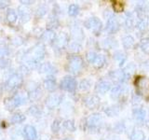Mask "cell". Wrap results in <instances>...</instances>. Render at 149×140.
<instances>
[{"label": "cell", "instance_id": "obj_1", "mask_svg": "<svg viewBox=\"0 0 149 140\" xmlns=\"http://www.w3.org/2000/svg\"><path fill=\"white\" fill-rule=\"evenodd\" d=\"M84 66V62L82 58L78 55H72L68 58V63L66 65V69L69 73L73 75L80 74Z\"/></svg>", "mask_w": 149, "mask_h": 140}, {"label": "cell", "instance_id": "obj_2", "mask_svg": "<svg viewBox=\"0 0 149 140\" xmlns=\"http://www.w3.org/2000/svg\"><path fill=\"white\" fill-rule=\"evenodd\" d=\"M102 123H104V119H102L101 114L99 113L91 114L86 119V128L90 132L97 131L98 129L101 128Z\"/></svg>", "mask_w": 149, "mask_h": 140}, {"label": "cell", "instance_id": "obj_3", "mask_svg": "<svg viewBox=\"0 0 149 140\" xmlns=\"http://www.w3.org/2000/svg\"><path fill=\"white\" fill-rule=\"evenodd\" d=\"M84 26L87 29L91 31L93 34L100 35V33L102 29V22L99 18L97 17H90L84 22Z\"/></svg>", "mask_w": 149, "mask_h": 140}, {"label": "cell", "instance_id": "obj_4", "mask_svg": "<svg viewBox=\"0 0 149 140\" xmlns=\"http://www.w3.org/2000/svg\"><path fill=\"white\" fill-rule=\"evenodd\" d=\"M136 87V94L148 97L149 96V79L146 78H138L135 81Z\"/></svg>", "mask_w": 149, "mask_h": 140}, {"label": "cell", "instance_id": "obj_5", "mask_svg": "<svg viewBox=\"0 0 149 140\" xmlns=\"http://www.w3.org/2000/svg\"><path fill=\"white\" fill-rule=\"evenodd\" d=\"M77 86V83L76 78L72 76H65L63 77V78L61 80L60 82V88L62 90L65 91V92H73L76 91Z\"/></svg>", "mask_w": 149, "mask_h": 140}, {"label": "cell", "instance_id": "obj_6", "mask_svg": "<svg viewBox=\"0 0 149 140\" xmlns=\"http://www.w3.org/2000/svg\"><path fill=\"white\" fill-rule=\"evenodd\" d=\"M22 104H24V99L19 95L5 98V100H4V106L6 107V109L8 111L14 110L16 107L20 106Z\"/></svg>", "mask_w": 149, "mask_h": 140}, {"label": "cell", "instance_id": "obj_7", "mask_svg": "<svg viewBox=\"0 0 149 140\" xmlns=\"http://www.w3.org/2000/svg\"><path fill=\"white\" fill-rule=\"evenodd\" d=\"M29 56H31V57L27 61H33V62H36L38 64L45 56L44 46L39 44V45L34 47V48H32L29 51Z\"/></svg>", "mask_w": 149, "mask_h": 140}, {"label": "cell", "instance_id": "obj_8", "mask_svg": "<svg viewBox=\"0 0 149 140\" xmlns=\"http://www.w3.org/2000/svg\"><path fill=\"white\" fill-rule=\"evenodd\" d=\"M22 82H23V78L21 74H13L7 80L6 87L8 90L11 91L20 87L22 84Z\"/></svg>", "mask_w": 149, "mask_h": 140}, {"label": "cell", "instance_id": "obj_9", "mask_svg": "<svg viewBox=\"0 0 149 140\" xmlns=\"http://www.w3.org/2000/svg\"><path fill=\"white\" fill-rule=\"evenodd\" d=\"M120 27V23L118 22V19L116 16H114L113 14L107 18V22H106V27L105 29L106 31L109 33V34H115L118 30Z\"/></svg>", "mask_w": 149, "mask_h": 140}, {"label": "cell", "instance_id": "obj_10", "mask_svg": "<svg viewBox=\"0 0 149 140\" xmlns=\"http://www.w3.org/2000/svg\"><path fill=\"white\" fill-rule=\"evenodd\" d=\"M128 92V89L123 84H118V85L114 86L111 89V98L112 99L118 100L120 99L121 97H123Z\"/></svg>", "mask_w": 149, "mask_h": 140}, {"label": "cell", "instance_id": "obj_11", "mask_svg": "<svg viewBox=\"0 0 149 140\" xmlns=\"http://www.w3.org/2000/svg\"><path fill=\"white\" fill-rule=\"evenodd\" d=\"M111 89H112V83L109 80H107V79H101L95 85V91L101 93V94H104L105 92L110 91Z\"/></svg>", "mask_w": 149, "mask_h": 140}, {"label": "cell", "instance_id": "obj_12", "mask_svg": "<svg viewBox=\"0 0 149 140\" xmlns=\"http://www.w3.org/2000/svg\"><path fill=\"white\" fill-rule=\"evenodd\" d=\"M62 102V96L60 94H56V93H52L49 94L48 97L46 98L45 104L49 108H54V107L58 106L60 105V103Z\"/></svg>", "mask_w": 149, "mask_h": 140}, {"label": "cell", "instance_id": "obj_13", "mask_svg": "<svg viewBox=\"0 0 149 140\" xmlns=\"http://www.w3.org/2000/svg\"><path fill=\"white\" fill-rule=\"evenodd\" d=\"M83 102L87 107H88L90 109H94L99 106L100 104V99L99 97H97L96 95H88L83 99Z\"/></svg>", "mask_w": 149, "mask_h": 140}, {"label": "cell", "instance_id": "obj_14", "mask_svg": "<svg viewBox=\"0 0 149 140\" xmlns=\"http://www.w3.org/2000/svg\"><path fill=\"white\" fill-rule=\"evenodd\" d=\"M109 77L113 79V80L116 83H123L126 79H127V77L124 73L123 70H113L109 73Z\"/></svg>", "mask_w": 149, "mask_h": 140}, {"label": "cell", "instance_id": "obj_15", "mask_svg": "<svg viewBox=\"0 0 149 140\" xmlns=\"http://www.w3.org/2000/svg\"><path fill=\"white\" fill-rule=\"evenodd\" d=\"M53 43L57 49H63L68 43V36L65 33H61L59 36H56Z\"/></svg>", "mask_w": 149, "mask_h": 140}, {"label": "cell", "instance_id": "obj_16", "mask_svg": "<svg viewBox=\"0 0 149 140\" xmlns=\"http://www.w3.org/2000/svg\"><path fill=\"white\" fill-rule=\"evenodd\" d=\"M23 134H24L26 140H36L37 138L36 130L32 125H26L23 128Z\"/></svg>", "mask_w": 149, "mask_h": 140}, {"label": "cell", "instance_id": "obj_17", "mask_svg": "<svg viewBox=\"0 0 149 140\" xmlns=\"http://www.w3.org/2000/svg\"><path fill=\"white\" fill-rule=\"evenodd\" d=\"M39 72L43 74L52 75L54 73H57V68H56L52 64L50 63H45L40 64L39 66Z\"/></svg>", "mask_w": 149, "mask_h": 140}, {"label": "cell", "instance_id": "obj_18", "mask_svg": "<svg viewBox=\"0 0 149 140\" xmlns=\"http://www.w3.org/2000/svg\"><path fill=\"white\" fill-rule=\"evenodd\" d=\"M44 87L46 90H48L49 92H54L57 89V82L54 77L49 76L47 78L44 80Z\"/></svg>", "mask_w": 149, "mask_h": 140}, {"label": "cell", "instance_id": "obj_19", "mask_svg": "<svg viewBox=\"0 0 149 140\" xmlns=\"http://www.w3.org/2000/svg\"><path fill=\"white\" fill-rule=\"evenodd\" d=\"M56 34L53 30H46L45 32L42 33L41 35V40L44 42H48V43H50V42H54L55 38H56Z\"/></svg>", "mask_w": 149, "mask_h": 140}, {"label": "cell", "instance_id": "obj_20", "mask_svg": "<svg viewBox=\"0 0 149 140\" xmlns=\"http://www.w3.org/2000/svg\"><path fill=\"white\" fill-rule=\"evenodd\" d=\"M132 115L134 117L135 120H143L146 119V111L144 110L143 108H140V107H136V108L133 109Z\"/></svg>", "mask_w": 149, "mask_h": 140}, {"label": "cell", "instance_id": "obj_21", "mask_svg": "<svg viewBox=\"0 0 149 140\" xmlns=\"http://www.w3.org/2000/svg\"><path fill=\"white\" fill-rule=\"evenodd\" d=\"M25 120H26V117H25L24 114L21 113V112H15V113L11 116L10 121H11V123H13V124H17V123H23Z\"/></svg>", "mask_w": 149, "mask_h": 140}, {"label": "cell", "instance_id": "obj_22", "mask_svg": "<svg viewBox=\"0 0 149 140\" xmlns=\"http://www.w3.org/2000/svg\"><path fill=\"white\" fill-rule=\"evenodd\" d=\"M122 45L125 49H132L135 45V40L132 36H126L122 38Z\"/></svg>", "mask_w": 149, "mask_h": 140}, {"label": "cell", "instance_id": "obj_23", "mask_svg": "<svg viewBox=\"0 0 149 140\" xmlns=\"http://www.w3.org/2000/svg\"><path fill=\"white\" fill-rule=\"evenodd\" d=\"M104 113L108 117H116L119 114V107L118 106H110L104 109Z\"/></svg>", "mask_w": 149, "mask_h": 140}, {"label": "cell", "instance_id": "obj_24", "mask_svg": "<svg viewBox=\"0 0 149 140\" xmlns=\"http://www.w3.org/2000/svg\"><path fill=\"white\" fill-rule=\"evenodd\" d=\"M17 19H18V16H17V13L15 12V10H14V9H8L7 12L8 22L10 23V24H13V23L16 22Z\"/></svg>", "mask_w": 149, "mask_h": 140}, {"label": "cell", "instance_id": "obj_25", "mask_svg": "<svg viewBox=\"0 0 149 140\" xmlns=\"http://www.w3.org/2000/svg\"><path fill=\"white\" fill-rule=\"evenodd\" d=\"M19 10V14L21 15L22 17V21L23 22H25L27 21H29L30 19V14H29V10L26 8H23V7H20L18 8Z\"/></svg>", "mask_w": 149, "mask_h": 140}, {"label": "cell", "instance_id": "obj_26", "mask_svg": "<svg viewBox=\"0 0 149 140\" xmlns=\"http://www.w3.org/2000/svg\"><path fill=\"white\" fill-rule=\"evenodd\" d=\"M91 81L88 78L82 79V80L79 82V85H78L79 90L84 91V92L88 91L91 89Z\"/></svg>", "mask_w": 149, "mask_h": 140}, {"label": "cell", "instance_id": "obj_27", "mask_svg": "<svg viewBox=\"0 0 149 140\" xmlns=\"http://www.w3.org/2000/svg\"><path fill=\"white\" fill-rule=\"evenodd\" d=\"M79 11H80V8H79V6L77 4H71L68 8V14L71 17L77 16L79 14Z\"/></svg>", "mask_w": 149, "mask_h": 140}, {"label": "cell", "instance_id": "obj_28", "mask_svg": "<svg viewBox=\"0 0 149 140\" xmlns=\"http://www.w3.org/2000/svg\"><path fill=\"white\" fill-rule=\"evenodd\" d=\"M130 140H146V135L141 130L134 131L130 135Z\"/></svg>", "mask_w": 149, "mask_h": 140}, {"label": "cell", "instance_id": "obj_29", "mask_svg": "<svg viewBox=\"0 0 149 140\" xmlns=\"http://www.w3.org/2000/svg\"><path fill=\"white\" fill-rule=\"evenodd\" d=\"M63 126L65 130L69 131V132H74V131L76 130V125H74V120H64L63 123Z\"/></svg>", "mask_w": 149, "mask_h": 140}, {"label": "cell", "instance_id": "obj_30", "mask_svg": "<svg viewBox=\"0 0 149 140\" xmlns=\"http://www.w3.org/2000/svg\"><path fill=\"white\" fill-rule=\"evenodd\" d=\"M104 64H105V58H104V56L102 55V54H98V56H97V58L95 60L94 64H93V65H94L96 68H101V67L104 66Z\"/></svg>", "mask_w": 149, "mask_h": 140}, {"label": "cell", "instance_id": "obj_31", "mask_svg": "<svg viewBox=\"0 0 149 140\" xmlns=\"http://www.w3.org/2000/svg\"><path fill=\"white\" fill-rule=\"evenodd\" d=\"M114 56H115V59L118 62L119 66H122L126 61V55L123 52H121V51H116V52H115Z\"/></svg>", "mask_w": 149, "mask_h": 140}, {"label": "cell", "instance_id": "obj_32", "mask_svg": "<svg viewBox=\"0 0 149 140\" xmlns=\"http://www.w3.org/2000/svg\"><path fill=\"white\" fill-rule=\"evenodd\" d=\"M140 48L146 53H149V38L146 37L140 41Z\"/></svg>", "mask_w": 149, "mask_h": 140}, {"label": "cell", "instance_id": "obj_33", "mask_svg": "<svg viewBox=\"0 0 149 140\" xmlns=\"http://www.w3.org/2000/svg\"><path fill=\"white\" fill-rule=\"evenodd\" d=\"M135 69H136V66H135L133 64H130L125 67V69L123 70V71H124V73L126 75V77H127V78H130L134 73Z\"/></svg>", "mask_w": 149, "mask_h": 140}, {"label": "cell", "instance_id": "obj_34", "mask_svg": "<svg viewBox=\"0 0 149 140\" xmlns=\"http://www.w3.org/2000/svg\"><path fill=\"white\" fill-rule=\"evenodd\" d=\"M97 56H98V54L96 52H94V51H88V52H87V54H86V60L91 64H93L97 58Z\"/></svg>", "mask_w": 149, "mask_h": 140}, {"label": "cell", "instance_id": "obj_35", "mask_svg": "<svg viewBox=\"0 0 149 140\" xmlns=\"http://www.w3.org/2000/svg\"><path fill=\"white\" fill-rule=\"evenodd\" d=\"M125 24L128 28H132L134 26V18L132 16V13H128L127 14V17L125 19Z\"/></svg>", "mask_w": 149, "mask_h": 140}, {"label": "cell", "instance_id": "obj_36", "mask_svg": "<svg viewBox=\"0 0 149 140\" xmlns=\"http://www.w3.org/2000/svg\"><path fill=\"white\" fill-rule=\"evenodd\" d=\"M28 112L33 115L34 117H37V116H39L40 113H41V110L40 108L37 106H32L31 107H29V109H28Z\"/></svg>", "mask_w": 149, "mask_h": 140}, {"label": "cell", "instance_id": "obj_37", "mask_svg": "<svg viewBox=\"0 0 149 140\" xmlns=\"http://www.w3.org/2000/svg\"><path fill=\"white\" fill-rule=\"evenodd\" d=\"M40 96H41V91L39 90V88H37L36 90L29 92V98L32 100H36Z\"/></svg>", "mask_w": 149, "mask_h": 140}, {"label": "cell", "instance_id": "obj_38", "mask_svg": "<svg viewBox=\"0 0 149 140\" xmlns=\"http://www.w3.org/2000/svg\"><path fill=\"white\" fill-rule=\"evenodd\" d=\"M61 129V120H55L53 121L52 125H51V131L54 134H58Z\"/></svg>", "mask_w": 149, "mask_h": 140}, {"label": "cell", "instance_id": "obj_39", "mask_svg": "<svg viewBox=\"0 0 149 140\" xmlns=\"http://www.w3.org/2000/svg\"><path fill=\"white\" fill-rule=\"evenodd\" d=\"M136 27L138 28L140 31H144V30H146V27H147V22L146 21V19H141V20H140L137 22Z\"/></svg>", "mask_w": 149, "mask_h": 140}, {"label": "cell", "instance_id": "obj_40", "mask_svg": "<svg viewBox=\"0 0 149 140\" xmlns=\"http://www.w3.org/2000/svg\"><path fill=\"white\" fill-rule=\"evenodd\" d=\"M69 49L71 50L74 52H77L81 50V45L78 43L77 41H74L73 43H71V45L69 46Z\"/></svg>", "mask_w": 149, "mask_h": 140}, {"label": "cell", "instance_id": "obj_41", "mask_svg": "<svg viewBox=\"0 0 149 140\" xmlns=\"http://www.w3.org/2000/svg\"><path fill=\"white\" fill-rule=\"evenodd\" d=\"M113 8H114V10L116 12H121V11H123V4L121 3V2H115L113 4Z\"/></svg>", "mask_w": 149, "mask_h": 140}, {"label": "cell", "instance_id": "obj_42", "mask_svg": "<svg viewBox=\"0 0 149 140\" xmlns=\"http://www.w3.org/2000/svg\"><path fill=\"white\" fill-rule=\"evenodd\" d=\"M47 12V8L43 6H41L39 7L38 8L36 9V15L37 16H39V17H42V16H44L45 14Z\"/></svg>", "mask_w": 149, "mask_h": 140}, {"label": "cell", "instance_id": "obj_43", "mask_svg": "<svg viewBox=\"0 0 149 140\" xmlns=\"http://www.w3.org/2000/svg\"><path fill=\"white\" fill-rule=\"evenodd\" d=\"M104 43L105 45H107L109 47V48H114V43L115 44H118V42H116V39H113V38H107L104 40Z\"/></svg>", "mask_w": 149, "mask_h": 140}, {"label": "cell", "instance_id": "obj_44", "mask_svg": "<svg viewBox=\"0 0 149 140\" xmlns=\"http://www.w3.org/2000/svg\"><path fill=\"white\" fill-rule=\"evenodd\" d=\"M141 103V96L138 95V94H135L132 97V104L133 105H138Z\"/></svg>", "mask_w": 149, "mask_h": 140}, {"label": "cell", "instance_id": "obj_45", "mask_svg": "<svg viewBox=\"0 0 149 140\" xmlns=\"http://www.w3.org/2000/svg\"><path fill=\"white\" fill-rule=\"evenodd\" d=\"M39 140H51V138H50L49 134H41L39 136Z\"/></svg>", "mask_w": 149, "mask_h": 140}, {"label": "cell", "instance_id": "obj_46", "mask_svg": "<svg viewBox=\"0 0 149 140\" xmlns=\"http://www.w3.org/2000/svg\"><path fill=\"white\" fill-rule=\"evenodd\" d=\"M20 3L22 5H30V4L34 3V1H29V0H22V1H20Z\"/></svg>", "mask_w": 149, "mask_h": 140}, {"label": "cell", "instance_id": "obj_47", "mask_svg": "<svg viewBox=\"0 0 149 140\" xmlns=\"http://www.w3.org/2000/svg\"><path fill=\"white\" fill-rule=\"evenodd\" d=\"M5 3H7V2H0V8H6L8 4H5Z\"/></svg>", "mask_w": 149, "mask_h": 140}, {"label": "cell", "instance_id": "obj_48", "mask_svg": "<svg viewBox=\"0 0 149 140\" xmlns=\"http://www.w3.org/2000/svg\"><path fill=\"white\" fill-rule=\"evenodd\" d=\"M63 140H73V139H71V138H64Z\"/></svg>", "mask_w": 149, "mask_h": 140}, {"label": "cell", "instance_id": "obj_49", "mask_svg": "<svg viewBox=\"0 0 149 140\" xmlns=\"http://www.w3.org/2000/svg\"><path fill=\"white\" fill-rule=\"evenodd\" d=\"M113 140H120V139H119V138H114Z\"/></svg>", "mask_w": 149, "mask_h": 140}]
</instances>
